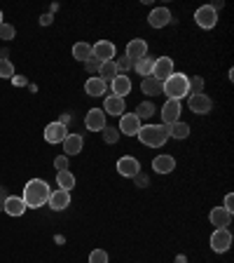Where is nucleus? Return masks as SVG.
Segmentation results:
<instances>
[{
	"label": "nucleus",
	"mask_w": 234,
	"mask_h": 263,
	"mask_svg": "<svg viewBox=\"0 0 234 263\" xmlns=\"http://www.w3.org/2000/svg\"><path fill=\"white\" fill-rule=\"evenodd\" d=\"M49 186H47V181L42 179H31L26 181V186H24V195L22 200L26 202L28 209H38V207H45L49 200Z\"/></svg>",
	"instance_id": "f257e3e1"
},
{
	"label": "nucleus",
	"mask_w": 234,
	"mask_h": 263,
	"mask_svg": "<svg viewBox=\"0 0 234 263\" xmlns=\"http://www.w3.org/2000/svg\"><path fill=\"white\" fill-rule=\"evenodd\" d=\"M138 141L143 143V146L147 148H162L164 143L169 141V125H143L141 129H138Z\"/></svg>",
	"instance_id": "f03ea898"
},
{
	"label": "nucleus",
	"mask_w": 234,
	"mask_h": 263,
	"mask_svg": "<svg viewBox=\"0 0 234 263\" xmlns=\"http://www.w3.org/2000/svg\"><path fill=\"white\" fill-rule=\"evenodd\" d=\"M187 78L190 76H185V73H171L162 82V94H166L174 101H180L183 97H187Z\"/></svg>",
	"instance_id": "7ed1b4c3"
},
{
	"label": "nucleus",
	"mask_w": 234,
	"mask_h": 263,
	"mask_svg": "<svg viewBox=\"0 0 234 263\" xmlns=\"http://www.w3.org/2000/svg\"><path fill=\"white\" fill-rule=\"evenodd\" d=\"M187 108L192 110L195 115H208L213 108V99L208 94H190L187 97Z\"/></svg>",
	"instance_id": "20e7f679"
},
{
	"label": "nucleus",
	"mask_w": 234,
	"mask_h": 263,
	"mask_svg": "<svg viewBox=\"0 0 234 263\" xmlns=\"http://www.w3.org/2000/svg\"><path fill=\"white\" fill-rule=\"evenodd\" d=\"M232 247V233L229 228H216L211 235V249L216 254H225Z\"/></svg>",
	"instance_id": "39448f33"
},
{
	"label": "nucleus",
	"mask_w": 234,
	"mask_h": 263,
	"mask_svg": "<svg viewBox=\"0 0 234 263\" xmlns=\"http://www.w3.org/2000/svg\"><path fill=\"white\" fill-rule=\"evenodd\" d=\"M84 127L89 132H103L108 127V118H105L103 108H89V113L84 115Z\"/></svg>",
	"instance_id": "423d86ee"
},
{
	"label": "nucleus",
	"mask_w": 234,
	"mask_h": 263,
	"mask_svg": "<svg viewBox=\"0 0 234 263\" xmlns=\"http://www.w3.org/2000/svg\"><path fill=\"white\" fill-rule=\"evenodd\" d=\"M115 52L117 49H115V45L110 40H98V43L92 45V57L96 61H101V64L103 61H115Z\"/></svg>",
	"instance_id": "0eeeda50"
},
{
	"label": "nucleus",
	"mask_w": 234,
	"mask_h": 263,
	"mask_svg": "<svg viewBox=\"0 0 234 263\" xmlns=\"http://www.w3.org/2000/svg\"><path fill=\"white\" fill-rule=\"evenodd\" d=\"M195 24L199 28H213L216 24H218V12H213L211 5H202L199 10L195 12Z\"/></svg>",
	"instance_id": "6e6552de"
},
{
	"label": "nucleus",
	"mask_w": 234,
	"mask_h": 263,
	"mask_svg": "<svg viewBox=\"0 0 234 263\" xmlns=\"http://www.w3.org/2000/svg\"><path fill=\"white\" fill-rule=\"evenodd\" d=\"M174 73V59L171 57H157L155 59V66H153V73L150 76L155 78V80H159V82H164L166 78Z\"/></svg>",
	"instance_id": "1a4fd4ad"
},
{
	"label": "nucleus",
	"mask_w": 234,
	"mask_h": 263,
	"mask_svg": "<svg viewBox=\"0 0 234 263\" xmlns=\"http://www.w3.org/2000/svg\"><path fill=\"white\" fill-rule=\"evenodd\" d=\"M180 101H174V99H166L162 106V113H159V118H162V125H174V122L180 120Z\"/></svg>",
	"instance_id": "9d476101"
},
{
	"label": "nucleus",
	"mask_w": 234,
	"mask_h": 263,
	"mask_svg": "<svg viewBox=\"0 0 234 263\" xmlns=\"http://www.w3.org/2000/svg\"><path fill=\"white\" fill-rule=\"evenodd\" d=\"M138 172H141V162H138L134 155H124V158L117 160V174H120V176L134 179Z\"/></svg>",
	"instance_id": "9b49d317"
},
{
	"label": "nucleus",
	"mask_w": 234,
	"mask_h": 263,
	"mask_svg": "<svg viewBox=\"0 0 234 263\" xmlns=\"http://www.w3.org/2000/svg\"><path fill=\"white\" fill-rule=\"evenodd\" d=\"M68 137V127H63L59 120H54V122H49L47 127H45V141L47 143H61L63 139Z\"/></svg>",
	"instance_id": "f8f14e48"
},
{
	"label": "nucleus",
	"mask_w": 234,
	"mask_h": 263,
	"mask_svg": "<svg viewBox=\"0 0 234 263\" xmlns=\"http://www.w3.org/2000/svg\"><path fill=\"white\" fill-rule=\"evenodd\" d=\"M143 127V122L138 120L134 113H124V115H120V134H126V137H136L138 134V129Z\"/></svg>",
	"instance_id": "ddd939ff"
},
{
	"label": "nucleus",
	"mask_w": 234,
	"mask_h": 263,
	"mask_svg": "<svg viewBox=\"0 0 234 263\" xmlns=\"http://www.w3.org/2000/svg\"><path fill=\"white\" fill-rule=\"evenodd\" d=\"M47 204L54 209V212H63V209L71 207V193H68V191H61V188H56V191L49 193Z\"/></svg>",
	"instance_id": "4468645a"
},
{
	"label": "nucleus",
	"mask_w": 234,
	"mask_h": 263,
	"mask_svg": "<svg viewBox=\"0 0 234 263\" xmlns=\"http://www.w3.org/2000/svg\"><path fill=\"white\" fill-rule=\"evenodd\" d=\"M171 22H174V16H171V12L166 7H155L150 12V16H147V24L153 28H164V26H169Z\"/></svg>",
	"instance_id": "2eb2a0df"
},
{
	"label": "nucleus",
	"mask_w": 234,
	"mask_h": 263,
	"mask_svg": "<svg viewBox=\"0 0 234 263\" xmlns=\"http://www.w3.org/2000/svg\"><path fill=\"white\" fill-rule=\"evenodd\" d=\"M124 54L129 57L131 61L143 59V57H147V43H145L143 38H134V40H129V43H126Z\"/></svg>",
	"instance_id": "dca6fc26"
},
{
	"label": "nucleus",
	"mask_w": 234,
	"mask_h": 263,
	"mask_svg": "<svg viewBox=\"0 0 234 263\" xmlns=\"http://www.w3.org/2000/svg\"><path fill=\"white\" fill-rule=\"evenodd\" d=\"M110 89H113V97L124 99L126 94L131 92V80H129V76H124V73H117V76H115V80L110 82Z\"/></svg>",
	"instance_id": "f3484780"
},
{
	"label": "nucleus",
	"mask_w": 234,
	"mask_h": 263,
	"mask_svg": "<svg viewBox=\"0 0 234 263\" xmlns=\"http://www.w3.org/2000/svg\"><path fill=\"white\" fill-rule=\"evenodd\" d=\"M61 146H63V155H66V158H71V155H77L82 151L84 139H82L80 134H68V137L61 141Z\"/></svg>",
	"instance_id": "a211bd4d"
},
{
	"label": "nucleus",
	"mask_w": 234,
	"mask_h": 263,
	"mask_svg": "<svg viewBox=\"0 0 234 263\" xmlns=\"http://www.w3.org/2000/svg\"><path fill=\"white\" fill-rule=\"evenodd\" d=\"M26 202H24L19 195H7L5 204H3V212L10 214V216H22L24 212H26Z\"/></svg>",
	"instance_id": "6ab92c4d"
},
{
	"label": "nucleus",
	"mask_w": 234,
	"mask_h": 263,
	"mask_svg": "<svg viewBox=\"0 0 234 263\" xmlns=\"http://www.w3.org/2000/svg\"><path fill=\"white\" fill-rule=\"evenodd\" d=\"M208 219H211V223L216 226V228H227V226L232 223V214L225 207H213L211 214H208Z\"/></svg>",
	"instance_id": "aec40b11"
},
{
	"label": "nucleus",
	"mask_w": 234,
	"mask_h": 263,
	"mask_svg": "<svg viewBox=\"0 0 234 263\" xmlns=\"http://www.w3.org/2000/svg\"><path fill=\"white\" fill-rule=\"evenodd\" d=\"M153 170L157 174H171L176 170V158L174 155H157L153 160Z\"/></svg>",
	"instance_id": "412c9836"
},
{
	"label": "nucleus",
	"mask_w": 234,
	"mask_h": 263,
	"mask_svg": "<svg viewBox=\"0 0 234 263\" xmlns=\"http://www.w3.org/2000/svg\"><path fill=\"white\" fill-rule=\"evenodd\" d=\"M103 113L105 115H124V99H117V97H105V101H103Z\"/></svg>",
	"instance_id": "4be33fe9"
},
{
	"label": "nucleus",
	"mask_w": 234,
	"mask_h": 263,
	"mask_svg": "<svg viewBox=\"0 0 234 263\" xmlns=\"http://www.w3.org/2000/svg\"><path fill=\"white\" fill-rule=\"evenodd\" d=\"M105 89H108V85H105L98 76H92L87 82H84V92H87L89 97H103Z\"/></svg>",
	"instance_id": "5701e85b"
},
{
	"label": "nucleus",
	"mask_w": 234,
	"mask_h": 263,
	"mask_svg": "<svg viewBox=\"0 0 234 263\" xmlns=\"http://www.w3.org/2000/svg\"><path fill=\"white\" fill-rule=\"evenodd\" d=\"M56 186H59L61 191H68V193H71L73 188H75V174H73L71 170L56 172Z\"/></svg>",
	"instance_id": "b1692460"
},
{
	"label": "nucleus",
	"mask_w": 234,
	"mask_h": 263,
	"mask_svg": "<svg viewBox=\"0 0 234 263\" xmlns=\"http://www.w3.org/2000/svg\"><path fill=\"white\" fill-rule=\"evenodd\" d=\"M141 92L147 94V97H157V94H162V82L155 80L153 76H147L141 80Z\"/></svg>",
	"instance_id": "393cba45"
},
{
	"label": "nucleus",
	"mask_w": 234,
	"mask_h": 263,
	"mask_svg": "<svg viewBox=\"0 0 234 263\" xmlns=\"http://www.w3.org/2000/svg\"><path fill=\"white\" fill-rule=\"evenodd\" d=\"M117 73H120V71H117V64H115V61H103V64H101V68H98V78H101L105 85H108V82H113Z\"/></svg>",
	"instance_id": "a878e982"
},
{
	"label": "nucleus",
	"mask_w": 234,
	"mask_h": 263,
	"mask_svg": "<svg viewBox=\"0 0 234 263\" xmlns=\"http://www.w3.org/2000/svg\"><path fill=\"white\" fill-rule=\"evenodd\" d=\"M169 137L171 139H178V141L187 139V137H190V125H187V122H183V120L169 125Z\"/></svg>",
	"instance_id": "bb28decb"
},
{
	"label": "nucleus",
	"mask_w": 234,
	"mask_h": 263,
	"mask_svg": "<svg viewBox=\"0 0 234 263\" xmlns=\"http://www.w3.org/2000/svg\"><path fill=\"white\" fill-rule=\"evenodd\" d=\"M153 66H155V57H143V59L134 61V71H136L138 76L147 78L150 73H153Z\"/></svg>",
	"instance_id": "cd10ccee"
},
{
	"label": "nucleus",
	"mask_w": 234,
	"mask_h": 263,
	"mask_svg": "<svg viewBox=\"0 0 234 263\" xmlns=\"http://www.w3.org/2000/svg\"><path fill=\"white\" fill-rule=\"evenodd\" d=\"M155 110H157V108H155L153 101H141V104L136 106V113H134V115H136L138 120L143 122V120H150V118L155 115Z\"/></svg>",
	"instance_id": "c85d7f7f"
},
{
	"label": "nucleus",
	"mask_w": 234,
	"mask_h": 263,
	"mask_svg": "<svg viewBox=\"0 0 234 263\" xmlns=\"http://www.w3.org/2000/svg\"><path fill=\"white\" fill-rule=\"evenodd\" d=\"M73 57L84 64L87 59H92V45L89 43H75L73 45Z\"/></svg>",
	"instance_id": "c756f323"
},
{
	"label": "nucleus",
	"mask_w": 234,
	"mask_h": 263,
	"mask_svg": "<svg viewBox=\"0 0 234 263\" xmlns=\"http://www.w3.org/2000/svg\"><path fill=\"white\" fill-rule=\"evenodd\" d=\"M204 87H206L204 78H187V97L190 94H202Z\"/></svg>",
	"instance_id": "7c9ffc66"
},
{
	"label": "nucleus",
	"mask_w": 234,
	"mask_h": 263,
	"mask_svg": "<svg viewBox=\"0 0 234 263\" xmlns=\"http://www.w3.org/2000/svg\"><path fill=\"white\" fill-rule=\"evenodd\" d=\"M0 78H5V80L14 78V64L10 59H0Z\"/></svg>",
	"instance_id": "2f4dec72"
},
{
	"label": "nucleus",
	"mask_w": 234,
	"mask_h": 263,
	"mask_svg": "<svg viewBox=\"0 0 234 263\" xmlns=\"http://www.w3.org/2000/svg\"><path fill=\"white\" fill-rule=\"evenodd\" d=\"M101 134H103V141L105 143H117V141H120V137H122L117 127H105Z\"/></svg>",
	"instance_id": "473e14b6"
},
{
	"label": "nucleus",
	"mask_w": 234,
	"mask_h": 263,
	"mask_svg": "<svg viewBox=\"0 0 234 263\" xmlns=\"http://www.w3.org/2000/svg\"><path fill=\"white\" fill-rule=\"evenodd\" d=\"M16 38V31L12 24H0V40H14Z\"/></svg>",
	"instance_id": "72a5a7b5"
},
{
	"label": "nucleus",
	"mask_w": 234,
	"mask_h": 263,
	"mask_svg": "<svg viewBox=\"0 0 234 263\" xmlns=\"http://www.w3.org/2000/svg\"><path fill=\"white\" fill-rule=\"evenodd\" d=\"M89 263H110L108 252H105V249H94V252L89 254Z\"/></svg>",
	"instance_id": "f704fd0d"
},
{
	"label": "nucleus",
	"mask_w": 234,
	"mask_h": 263,
	"mask_svg": "<svg viewBox=\"0 0 234 263\" xmlns=\"http://www.w3.org/2000/svg\"><path fill=\"white\" fill-rule=\"evenodd\" d=\"M115 64H117V71H120V73H124V76L131 71V68H134V61H131L126 54H124V57H120V59L115 61Z\"/></svg>",
	"instance_id": "c9c22d12"
},
{
	"label": "nucleus",
	"mask_w": 234,
	"mask_h": 263,
	"mask_svg": "<svg viewBox=\"0 0 234 263\" xmlns=\"http://www.w3.org/2000/svg\"><path fill=\"white\" fill-rule=\"evenodd\" d=\"M98 68H101V61H96L94 57H92V59L84 61V71H87L89 76H92V73H98Z\"/></svg>",
	"instance_id": "e433bc0d"
},
{
	"label": "nucleus",
	"mask_w": 234,
	"mask_h": 263,
	"mask_svg": "<svg viewBox=\"0 0 234 263\" xmlns=\"http://www.w3.org/2000/svg\"><path fill=\"white\" fill-rule=\"evenodd\" d=\"M134 183H136V188H145L147 183H150V179H147V174H143V172H138V174L134 176Z\"/></svg>",
	"instance_id": "4c0bfd02"
},
{
	"label": "nucleus",
	"mask_w": 234,
	"mask_h": 263,
	"mask_svg": "<svg viewBox=\"0 0 234 263\" xmlns=\"http://www.w3.org/2000/svg\"><path fill=\"white\" fill-rule=\"evenodd\" d=\"M54 167H56L59 172L68 170V158H66V155H56V158H54Z\"/></svg>",
	"instance_id": "58836bf2"
},
{
	"label": "nucleus",
	"mask_w": 234,
	"mask_h": 263,
	"mask_svg": "<svg viewBox=\"0 0 234 263\" xmlns=\"http://www.w3.org/2000/svg\"><path fill=\"white\" fill-rule=\"evenodd\" d=\"M225 209H227L229 214H234V195L232 193H227V195H225V204H223Z\"/></svg>",
	"instance_id": "ea45409f"
},
{
	"label": "nucleus",
	"mask_w": 234,
	"mask_h": 263,
	"mask_svg": "<svg viewBox=\"0 0 234 263\" xmlns=\"http://www.w3.org/2000/svg\"><path fill=\"white\" fill-rule=\"evenodd\" d=\"M59 122H61L63 127H68V122H73V113H63V115L59 118Z\"/></svg>",
	"instance_id": "a19ab883"
},
{
	"label": "nucleus",
	"mask_w": 234,
	"mask_h": 263,
	"mask_svg": "<svg viewBox=\"0 0 234 263\" xmlns=\"http://www.w3.org/2000/svg\"><path fill=\"white\" fill-rule=\"evenodd\" d=\"M40 24H42V26L52 24V14H42V16H40Z\"/></svg>",
	"instance_id": "79ce46f5"
},
{
	"label": "nucleus",
	"mask_w": 234,
	"mask_h": 263,
	"mask_svg": "<svg viewBox=\"0 0 234 263\" xmlns=\"http://www.w3.org/2000/svg\"><path fill=\"white\" fill-rule=\"evenodd\" d=\"M5 200H7V191L0 186V202H5Z\"/></svg>",
	"instance_id": "37998d69"
},
{
	"label": "nucleus",
	"mask_w": 234,
	"mask_h": 263,
	"mask_svg": "<svg viewBox=\"0 0 234 263\" xmlns=\"http://www.w3.org/2000/svg\"><path fill=\"white\" fill-rule=\"evenodd\" d=\"M174 263H187V258H185V256H183V254H178V256H176V258H174Z\"/></svg>",
	"instance_id": "c03bdc74"
},
{
	"label": "nucleus",
	"mask_w": 234,
	"mask_h": 263,
	"mask_svg": "<svg viewBox=\"0 0 234 263\" xmlns=\"http://www.w3.org/2000/svg\"><path fill=\"white\" fill-rule=\"evenodd\" d=\"M0 24H3V10H0Z\"/></svg>",
	"instance_id": "a18cd8bd"
},
{
	"label": "nucleus",
	"mask_w": 234,
	"mask_h": 263,
	"mask_svg": "<svg viewBox=\"0 0 234 263\" xmlns=\"http://www.w3.org/2000/svg\"><path fill=\"white\" fill-rule=\"evenodd\" d=\"M3 204H5V202H0V212H3Z\"/></svg>",
	"instance_id": "49530a36"
}]
</instances>
